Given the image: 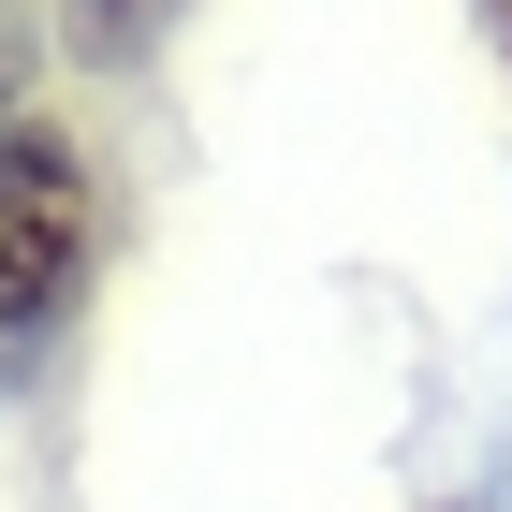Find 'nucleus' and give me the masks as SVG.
<instances>
[{"mask_svg":"<svg viewBox=\"0 0 512 512\" xmlns=\"http://www.w3.org/2000/svg\"><path fill=\"white\" fill-rule=\"evenodd\" d=\"M88 249H103L88 161L59 147V132H15V147H0V352H30L44 322L88 293Z\"/></svg>","mask_w":512,"mask_h":512,"instance_id":"f257e3e1","label":"nucleus"},{"mask_svg":"<svg viewBox=\"0 0 512 512\" xmlns=\"http://www.w3.org/2000/svg\"><path fill=\"white\" fill-rule=\"evenodd\" d=\"M147 30H161V0H74V44H88V59H132Z\"/></svg>","mask_w":512,"mask_h":512,"instance_id":"f03ea898","label":"nucleus"},{"mask_svg":"<svg viewBox=\"0 0 512 512\" xmlns=\"http://www.w3.org/2000/svg\"><path fill=\"white\" fill-rule=\"evenodd\" d=\"M15 132H30V44L0 30V147H15Z\"/></svg>","mask_w":512,"mask_h":512,"instance_id":"7ed1b4c3","label":"nucleus"}]
</instances>
